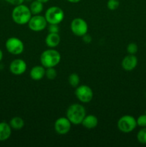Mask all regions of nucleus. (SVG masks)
Segmentation results:
<instances>
[{"label": "nucleus", "mask_w": 146, "mask_h": 147, "mask_svg": "<svg viewBox=\"0 0 146 147\" xmlns=\"http://www.w3.org/2000/svg\"><path fill=\"white\" fill-rule=\"evenodd\" d=\"M83 40H84V41L87 43L90 42L91 41V37H90L89 35H87V34H84V35L83 36Z\"/></svg>", "instance_id": "obj_27"}, {"label": "nucleus", "mask_w": 146, "mask_h": 147, "mask_svg": "<svg viewBox=\"0 0 146 147\" xmlns=\"http://www.w3.org/2000/svg\"><path fill=\"white\" fill-rule=\"evenodd\" d=\"M71 124L72 123L67 117H60L54 123V130L58 134H66L70 131Z\"/></svg>", "instance_id": "obj_10"}, {"label": "nucleus", "mask_w": 146, "mask_h": 147, "mask_svg": "<svg viewBox=\"0 0 146 147\" xmlns=\"http://www.w3.org/2000/svg\"><path fill=\"white\" fill-rule=\"evenodd\" d=\"M2 58H3V53H2V51L0 50V61L2 60Z\"/></svg>", "instance_id": "obj_30"}, {"label": "nucleus", "mask_w": 146, "mask_h": 147, "mask_svg": "<svg viewBox=\"0 0 146 147\" xmlns=\"http://www.w3.org/2000/svg\"><path fill=\"white\" fill-rule=\"evenodd\" d=\"M137 65V58L134 55L129 54L125 56L122 61V67L127 71L134 70Z\"/></svg>", "instance_id": "obj_12"}, {"label": "nucleus", "mask_w": 146, "mask_h": 147, "mask_svg": "<svg viewBox=\"0 0 146 147\" xmlns=\"http://www.w3.org/2000/svg\"><path fill=\"white\" fill-rule=\"evenodd\" d=\"M119 5H120V2L118 0H108L107 3V8L112 11L117 9L119 7Z\"/></svg>", "instance_id": "obj_22"}, {"label": "nucleus", "mask_w": 146, "mask_h": 147, "mask_svg": "<svg viewBox=\"0 0 146 147\" xmlns=\"http://www.w3.org/2000/svg\"><path fill=\"white\" fill-rule=\"evenodd\" d=\"M45 67L42 65H36L31 69L30 78L34 80H40L45 76Z\"/></svg>", "instance_id": "obj_13"}, {"label": "nucleus", "mask_w": 146, "mask_h": 147, "mask_svg": "<svg viewBox=\"0 0 146 147\" xmlns=\"http://www.w3.org/2000/svg\"><path fill=\"white\" fill-rule=\"evenodd\" d=\"M9 70L12 74L20 76L27 70V63L22 59H15L10 63Z\"/></svg>", "instance_id": "obj_11"}, {"label": "nucleus", "mask_w": 146, "mask_h": 147, "mask_svg": "<svg viewBox=\"0 0 146 147\" xmlns=\"http://www.w3.org/2000/svg\"><path fill=\"white\" fill-rule=\"evenodd\" d=\"M72 32L76 36L83 37L88 31V25L84 20L82 18H75L70 24Z\"/></svg>", "instance_id": "obj_6"}, {"label": "nucleus", "mask_w": 146, "mask_h": 147, "mask_svg": "<svg viewBox=\"0 0 146 147\" xmlns=\"http://www.w3.org/2000/svg\"><path fill=\"white\" fill-rule=\"evenodd\" d=\"M31 15L32 14L30 11V9L23 4L15 6L11 13L13 21L17 24L21 25L28 24Z\"/></svg>", "instance_id": "obj_2"}, {"label": "nucleus", "mask_w": 146, "mask_h": 147, "mask_svg": "<svg viewBox=\"0 0 146 147\" xmlns=\"http://www.w3.org/2000/svg\"><path fill=\"white\" fill-rule=\"evenodd\" d=\"M86 116V110L84 106L79 103L70 105L67 110L66 116L72 124H81Z\"/></svg>", "instance_id": "obj_1"}, {"label": "nucleus", "mask_w": 146, "mask_h": 147, "mask_svg": "<svg viewBox=\"0 0 146 147\" xmlns=\"http://www.w3.org/2000/svg\"><path fill=\"white\" fill-rule=\"evenodd\" d=\"M9 125L11 129L14 130H20L22 129L24 126V121L21 117L16 116L12 118L9 122Z\"/></svg>", "instance_id": "obj_17"}, {"label": "nucleus", "mask_w": 146, "mask_h": 147, "mask_svg": "<svg viewBox=\"0 0 146 147\" xmlns=\"http://www.w3.org/2000/svg\"><path fill=\"white\" fill-rule=\"evenodd\" d=\"M75 96L82 103H87L92 100L93 98V91L90 87L86 85L77 86L75 90Z\"/></svg>", "instance_id": "obj_8"}, {"label": "nucleus", "mask_w": 146, "mask_h": 147, "mask_svg": "<svg viewBox=\"0 0 146 147\" xmlns=\"http://www.w3.org/2000/svg\"><path fill=\"white\" fill-rule=\"evenodd\" d=\"M47 22L45 17L42 15L36 14L32 17L28 22V26L31 30L34 32L42 31L47 27Z\"/></svg>", "instance_id": "obj_9"}, {"label": "nucleus", "mask_w": 146, "mask_h": 147, "mask_svg": "<svg viewBox=\"0 0 146 147\" xmlns=\"http://www.w3.org/2000/svg\"><path fill=\"white\" fill-rule=\"evenodd\" d=\"M136 121H137V126L143 128L146 127V114L140 115V116L136 119Z\"/></svg>", "instance_id": "obj_24"}, {"label": "nucleus", "mask_w": 146, "mask_h": 147, "mask_svg": "<svg viewBox=\"0 0 146 147\" xmlns=\"http://www.w3.org/2000/svg\"><path fill=\"white\" fill-rule=\"evenodd\" d=\"M60 36L58 33H49L45 39V43L47 47L54 48L59 45L60 42Z\"/></svg>", "instance_id": "obj_14"}, {"label": "nucleus", "mask_w": 146, "mask_h": 147, "mask_svg": "<svg viewBox=\"0 0 146 147\" xmlns=\"http://www.w3.org/2000/svg\"><path fill=\"white\" fill-rule=\"evenodd\" d=\"M37 1H40V2H42V3H43V4H44V3H47V1H50V0H37Z\"/></svg>", "instance_id": "obj_29"}, {"label": "nucleus", "mask_w": 146, "mask_h": 147, "mask_svg": "<svg viewBox=\"0 0 146 147\" xmlns=\"http://www.w3.org/2000/svg\"><path fill=\"white\" fill-rule=\"evenodd\" d=\"M137 126L136 119L130 115H125L122 116L117 121V128L123 133L132 132Z\"/></svg>", "instance_id": "obj_5"}, {"label": "nucleus", "mask_w": 146, "mask_h": 147, "mask_svg": "<svg viewBox=\"0 0 146 147\" xmlns=\"http://www.w3.org/2000/svg\"><path fill=\"white\" fill-rule=\"evenodd\" d=\"M6 48L7 51L12 55H19L23 53L24 49V43L17 37H10L6 42Z\"/></svg>", "instance_id": "obj_7"}, {"label": "nucleus", "mask_w": 146, "mask_h": 147, "mask_svg": "<svg viewBox=\"0 0 146 147\" xmlns=\"http://www.w3.org/2000/svg\"><path fill=\"white\" fill-rule=\"evenodd\" d=\"M44 17L49 24H59L64 20V14L60 7L53 6L47 9Z\"/></svg>", "instance_id": "obj_4"}, {"label": "nucleus", "mask_w": 146, "mask_h": 147, "mask_svg": "<svg viewBox=\"0 0 146 147\" xmlns=\"http://www.w3.org/2000/svg\"><path fill=\"white\" fill-rule=\"evenodd\" d=\"M49 33H58L60 31V28L58 27V24H50L48 27Z\"/></svg>", "instance_id": "obj_25"}, {"label": "nucleus", "mask_w": 146, "mask_h": 147, "mask_svg": "<svg viewBox=\"0 0 146 147\" xmlns=\"http://www.w3.org/2000/svg\"><path fill=\"white\" fill-rule=\"evenodd\" d=\"M80 81V77H79L78 75L75 73H72V74H70L68 78V82L72 87L77 88V86H79Z\"/></svg>", "instance_id": "obj_19"}, {"label": "nucleus", "mask_w": 146, "mask_h": 147, "mask_svg": "<svg viewBox=\"0 0 146 147\" xmlns=\"http://www.w3.org/2000/svg\"><path fill=\"white\" fill-rule=\"evenodd\" d=\"M61 60V55L56 50L50 49L44 50L40 55V61L42 65L45 68L54 67L60 63Z\"/></svg>", "instance_id": "obj_3"}, {"label": "nucleus", "mask_w": 146, "mask_h": 147, "mask_svg": "<svg viewBox=\"0 0 146 147\" xmlns=\"http://www.w3.org/2000/svg\"><path fill=\"white\" fill-rule=\"evenodd\" d=\"M137 139L140 144H146V127H143L139 131L137 134Z\"/></svg>", "instance_id": "obj_20"}, {"label": "nucleus", "mask_w": 146, "mask_h": 147, "mask_svg": "<svg viewBox=\"0 0 146 147\" xmlns=\"http://www.w3.org/2000/svg\"><path fill=\"white\" fill-rule=\"evenodd\" d=\"M7 2L9 3V4H12V5L17 6L19 5V4H21L24 3V0H5Z\"/></svg>", "instance_id": "obj_26"}, {"label": "nucleus", "mask_w": 146, "mask_h": 147, "mask_svg": "<svg viewBox=\"0 0 146 147\" xmlns=\"http://www.w3.org/2000/svg\"><path fill=\"white\" fill-rule=\"evenodd\" d=\"M11 134V128L9 124L5 122L0 123V141H5L10 137Z\"/></svg>", "instance_id": "obj_16"}, {"label": "nucleus", "mask_w": 146, "mask_h": 147, "mask_svg": "<svg viewBox=\"0 0 146 147\" xmlns=\"http://www.w3.org/2000/svg\"><path fill=\"white\" fill-rule=\"evenodd\" d=\"M67 1H69V2H70V3H73V4H75V3L80 2L81 0H67Z\"/></svg>", "instance_id": "obj_28"}, {"label": "nucleus", "mask_w": 146, "mask_h": 147, "mask_svg": "<svg viewBox=\"0 0 146 147\" xmlns=\"http://www.w3.org/2000/svg\"><path fill=\"white\" fill-rule=\"evenodd\" d=\"M45 76L49 80H54L57 77V70L54 67H48L46 70Z\"/></svg>", "instance_id": "obj_21"}, {"label": "nucleus", "mask_w": 146, "mask_h": 147, "mask_svg": "<svg viewBox=\"0 0 146 147\" xmlns=\"http://www.w3.org/2000/svg\"><path fill=\"white\" fill-rule=\"evenodd\" d=\"M30 11H31V14L33 15H36V14H40L42 11H43L44 9V4L43 3L40 2V1L35 0L33 1L30 5Z\"/></svg>", "instance_id": "obj_18"}, {"label": "nucleus", "mask_w": 146, "mask_h": 147, "mask_svg": "<svg viewBox=\"0 0 146 147\" xmlns=\"http://www.w3.org/2000/svg\"><path fill=\"white\" fill-rule=\"evenodd\" d=\"M81 124L86 129H92L98 124V119L94 115H88V116H85Z\"/></svg>", "instance_id": "obj_15"}, {"label": "nucleus", "mask_w": 146, "mask_h": 147, "mask_svg": "<svg viewBox=\"0 0 146 147\" xmlns=\"http://www.w3.org/2000/svg\"><path fill=\"white\" fill-rule=\"evenodd\" d=\"M138 50V47L136 45V43L131 42L127 45V51L129 54L130 55H135Z\"/></svg>", "instance_id": "obj_23"}, {"label": "nucleus", "mask_w": 146, "mask_h": 147, "mask_svg": "<svg viewBox=\"0 0 146 147\" xmlns=\"http://www.w3.org/2000/svg\"><path fill=\"white\" fill-rule=\"evenodd\" d=\"M145 96H146V94H145Z\"/></svg>", "instance_id": "obj_31"}]
</instances>
